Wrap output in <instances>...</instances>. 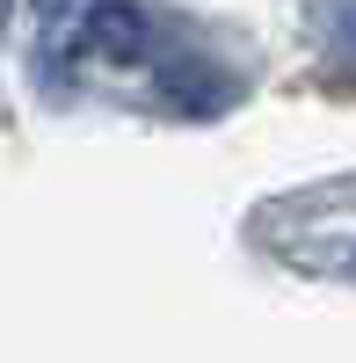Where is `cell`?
<instances>
[{
    "instance_id": "3",
    "label": "cell",
    "mask_w": 356,
    "mask_h": 363,
    "mask_svg": "<svg viewBox=\"0 0 356 363\" xmlns=\"http://www.w3.org/2000/svg\"><path fill=\"white\" fill-rule=\"evenodd\" d=\"M0 15H8V0H0Z\"/></svg>"
},
{
    "instance_id": "2",
    "label": "cell",
    "mask_w": 356,
    "mask_h": 363,
    "mask_svg": "<svg viewBox=\"0 0 356 363\" xmlns=\"http://www.w3.org/2000/svg\"><path fill=\"white\" fill-rule=\"evenodd\" d=\"M37 8H44V22H73V15L95 8V0H37Z\"/></svg>"
},
{
    "instance_id": "1",
    "label": "cell",
    "mask_w": 356,
    "mask_h": 363,
    "mask_svg": "<svg viewBox=\"0 0 356 363\" xmlns=\"http://www.w3.org/2000/svg\"><path fill=\"white\" fill-rule=\"evenodd\" d=\"M66 29H73V51L102 58V66H138V58L153 51V22L138 8H124V0H95V8L73 15Z\"/></svg>"
}]
</instances>
